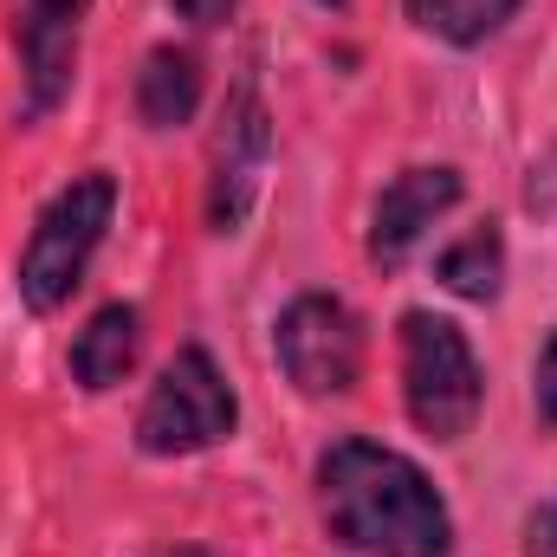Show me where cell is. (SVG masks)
Instances as JSON below:
<instances>
[{
	"label": "cell",
	"mask_w": 557,
	"mask_h": 557,
	"mask_svg": "<svg viewBox=\"0 0 557 557\" xmlns=\"http://www.w3.org/2000/svg\"><path fill=\"white\" fill-rule=\"evenodd\" d=\"M318 506L337 545L363 557H447L454 519L409 454L376 441H337L318 460Z\"/></svg>",
	"instance_id": "obj_1"
},
{
	"label": "cell",
	"mask_w": 557,
	"mask_h": 557,
	"mask_svg": "<svg viewBox=\"0 0 557 557\" xmlns=\"http://www.w3.org/2000/svg\"><path fill=\"white\" fill-rule=\"evenodd\" d=\"M111 214H117V182H111L104 169L65 182V188L39 208L33 240H26V253H20V298H26L33 311H59V305L72 298V285L85 278L98 240H104V227H111Z\"/></svg>",
	"instance_id": "obj_2"
},
{
	"label": "cell",
	"mask_w": 557,
	"mask_h": 557,
	"mask_svg": "<svg viewBox=\"0 0 557 557\" xmlns=\"http://www.w3.org/2000/svg\"><path fill=\"white\" fill-rule=\"evenodd\" d=\"M403 396L428 441H460L480 416V363L460 324L409 311L403 318Z\"/></svg>",
	"instance_id": "obj_3"
},
{
	"label": "cell",
	"mask_w": 557,
	"mask_h": 557,
	"mask_svg": "<svg viewBox=\"0 0 557 557\" xmlns=\"http://www.w3.org/2000/svg\"><path fill=\"white\" fill-rule=\"evenodd\" d=\"M234 421H240V403H234L221 363H214L201 344H188V350H175V363L156 376V389H149V403H143L137 447L156 454V460L201 454V447L227 441Z\"/></svg>",
	"instance_id": "obj_4"
},
{
	"label": "cell",
	"mask_w": 557,
	"mask_h": 557,
	"mask_svg": "<svg viewBox=\"0 0 557 557\" xmlns=\"http://www.w3.org/2000/svg\"><path fill=\"white\" fill-rule=\"evenodd\" d=\"M273 350L298 396H344L363 376V331H357L350 305L331 292H305L278 311Z\"/></svg>",
	"instance_id": "obj_5"
},
{
	"label": "cell",
	"mask_w": 557,
	"mask_h": 557,
	"mask_svg": "<svg viewBox=\"0 0 557 557\" xmlns=\"http://www.w3.org/2000/svg\"><path fill=\"white\" fill-rule=\"evenodd\" d=\"M267 156H273V131H267V104L253 85H240V98L227 104V131L214 137V188H208V221L221 234H234L260 195V175H267Z\"/></svg>",
	"instance_id": "obj_6"
},
{
	"label": "cell",
	"mask_w": 557,
	"mask_h": 557,
	"mask_svg": "<svg viewBox=\"0 0 557 557\" xmlns=\"http://www.w3.org/2000/svg\"><path fill=\"white\" fill-rule=\"evenodd\" d=\"M460 201V175L454 169H403L389 188H383V201H376V214H370V260L376 267H403L409 253H416V240Z\"/></svg>",
	"instance_id": "obj_7"
},
{
	"label": "cell",
	"mask_w": 557,
	"mask_h": 557,
	"mask_svg": "<svg viewBox=\"0 0 557 557\" xmlns=\"http://www.w3.org/2000/svg\"><path fill=\"white\" fill-rule=\"evenodd\" d=\"M78 13L85 0H20V59H26V111H52L78 65Z\"/></svg>",
	"instance_id": "obj_8"
},
{
	"label": "cell",
	"mask_w": 557,
	"mask_h": 557,
	"mask_svg": "<svg viewBox=\"0 0 557 557\" xmlns=\"http://www.w3.org/2000/svg\"><path fill=\"white\" fill-rule=\"evenodd\" d=\"M137 350H143L137 305H104V311H91V324L72 344V383L78 389H117L131 376Z\"/></svg>",
	"instance_id": "obj_9"
},
{
	"label": "cell",
	"mask_w": 557,
	"mask_h": 557,
	"mask_svg": "<svg viewBox=\"0 0 557 557\" xmlns=\"http://www.w3.org/2000/svg\"><path fill=\"white\" fill-rule=\"evenodd\" d=\"M195 104H201V59L182 46H156L137 72V117L149 131H175L195 117Z\"/></svg>",
	"instance_id": "obj_10"
},
{
	"label": "cell",
	"mask_w": 557,
	"mask_h": 557,
	"mask_svg": "<svg viewBox=\"0 0 557 557\" xmlns=\"http://www.w3.org/2000/svg\"><path fill=\"white\" fill-rule=\"evenodd\" d=\"M499 278H506V240H499L493 221L473 227L467 240H454V247L441 253V285H447L454 298L486 305V298H499Z\"/></svg>",
	"instance_id": "obj_11"
},
{
	"label": "cell",
	"mask_w": 557,
	"mask_h": 557,
	"mask_svg": "<svg viewBox=\"0 0 557 557\" xmlns=\"http://www.w3.org/2000/svg\"><path fill=\"white\" fill-rule=\"evenodd\" d=\"M512 13H519V0H409V20H416L421 33L447 39V46H480Z\"/></svg>",
	"instance_id": "obj_12"
},
{
	"label": "cell",
	"mask_w": 557,
	"mask_h": 557,
	"mask_svg": "<svg viewBox=\"0 0 557 557\" xmlns=\"http://www.w3.org/2000/svg\"><path fill=\"white\" fill-rule=\"evenodd\" d=\"M532 396H539L545 428H557V331H552V344H545V357H539V383H532Z\"/></svg>",
	"instance_id": "obj_13"
},
{
	"label": "cell",
	"mask_w": 557,
	"mask_h": 557,
	"mask_svg": "<svg viewBox=\"0 0 557 557\" xmlns=\"http://www.w3.org/2000/svg\"><path fill=\"white\" fill-rule=\"evenodd\" d=\"M234 7H240V0H175V13H182L188 26H221Z\"/></svg>",
	"instance_id": "obj_14"
},
{
	"label": "cell",
	"mask_w": 557,
	"mask_h": 557,
	"mask_svg": "<svg viewBox=\"0 0 557 557\" xmlns=\"http://www.w3.org/2000/svg\"><path fill=\"white\" fill-rule=\"evenodd\" d=\"M525 557H557V506H545V512L532 519V552Z\"/></svg>",
	"instance_id": "obj_15"
},
{
	"label": "cell",
	"mask_w": 557,
	"mask_h": 557,
	"mask_svg": "<svg viewBox=\"0 0 557 557\" xmlns=\"http://www.w3.org/2000/svg\"><path fill=\"white\" fill-rule=\"evenodd\" d=\"M162 557H214V552H195V545H188V552H162Z\"/></svg>",
	"instance_id": "obj_16"
},
{
	"label": "cell",
	"mask_w": 557,
	"mask_h": 557,
	"mask_svg": "<svg viewBox=\"0 0 557 557\" xmlns=\"http://www.w3.org/2000/svg\"><path fill=\"white\" fill-rule=\"evenodd\" d=\"M318 7H344V0H318Z\"/></svg>",
	"instance_id": "obj_17"
}]
</instances>
